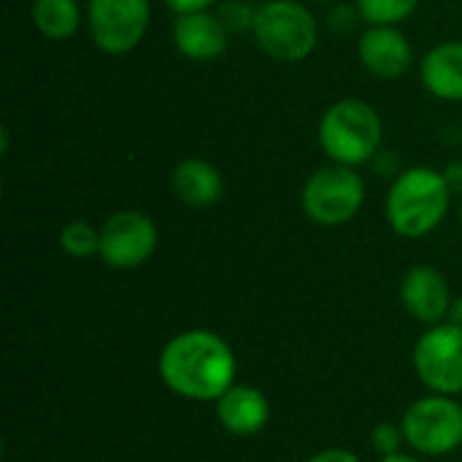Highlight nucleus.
Masks as SVG:
<instances>
[{
  "mask_svg": "<svg viewBox=\"0 0 462 462\" xmlns=\"http://www.w3.org/2000/svg\"><path fill=\"white\" fill-rule=\"evenodd\" d=\"M162 384L198 403H217L238 376V357L233 346L208 328H189L165 341L157 357Z\"/></svg>",
  "mask_w": 462,
  "mask_h": 462,
  "instance_id": "f257e3e1",
  "label": "nucleus"
},
{
  "mask_svg": "<svg viewBox=\"0 0 462 462\" xmlns=\"http://www.w3.org/2000/svg\"><path fill=\"white\" fill-rule=\"evenodd\" d=\"M449 206L452 189L444 171L414 165L395 176L384 200V214L401 238H425L447 219Z\"/></svg>",
  "mask_w": 462,
  "mask_h": 462,
  "instance_id": "f03ea898",
  "label": "nucleus"
},
{
  "mask_svg": "<svg viewBox=\"0 0 462 462\" xmlns=\"http://www.w3.org/2000/svg\"><path fill=\"white\" fill-rule=\"evenodd\" d=\"M322 152L338 165H365L382 146V116L368 100L344 97L325 108L317 130Z\"/></svg>",
  "mask_w": 462,
  "mask_h": 462,
  "instance_id": "7ed1b4c3",
  "label": "nucleus"
},
{
  "mask_svg": "<svg viewBox=\"0 0 462 462\" xmlns=\"http://www.w3.org/2000/svg\"><path fill=\"white\" fill-rule=\"evenodd\" d=\"M252 35L268 57L279 62H300L317 49L319 27L303 3L268 0L257 5Z\"/></svg>",
  "mask_w": 462,
  "mask_h": 462,
  "instance_id": "20e7f679",
  "label": "nucleus"
},
{
  "mask_svg": "<svg viewBox=\"0 0 462 462\" xmlns=\"http://www.w3.org/2000/svg\"><path fill=\"white\" fill-rule=\"evenodd\" d=\"M406 447L422 457H447L462 447V403L452 395H422L401 417Z\"/></svg>",
  "mask_w": 462,
  "mask_h": 462,
  "instance_id": "39448f33",
  "label": "nucleus"
},
{
  "mask_svg": "<svg viewBox=\"0 0 462 462\" xmlns=\"http://www.w3.org/2000/svg\"><path fill=\"white\" fill-rule=\"evenodd\" d=\"M365 203V181L349 165H325L317 168L300 192L303 214L322 227H338L357 217Z\"/></svg>",
  "mask_w": 462,
  "mask_h": 462,
  "instance_id": "423d86ee",
  "label": "nucleus"
},
{
  "mask_svg": "<svg viewBox=\"0 0 462 462\" xmlns=\"http://www.w3.org/2000/svg\"><path fill=\"white\" fill-rule=\"evenodd\" d=\"M411 365L422 387L439 395H462V328L430 325L414 344Z\"/></svg>",
  "mask_w": 462,
  "mask_h": 462,
  "instance_id": "0eeeda50",
  "label": "nucleus"
},
{
  "mask_svg": "<svg viewBox=\"0 0 462 462\" xmlns=\"http://www.w3.org/2000/svg\"><path fill=\"white\" fill-rule=\"evenodd\" d=\"M152 22V0H87V27L92 43L106 54L133 51Z\"/></svg>",
  "mask_w": 462,
  "mask_h": 462,
  "instance_id": "6e6552de",
  "label": "nucleus"
},
{
  "mask_svg": "<svg viewBox=\"0 0 462 462\" xmlns=\"http://www.w3.org/2000/svg\"><path fill=\"white\" fill-rule=\"evenodd\" d=\"M157 225L149 214L138 208H125L111 214L100 225V252L97 257L116 271H133L152 260L157 252Z\"/></svg>",
  "mask_w": 462,
  "mask_h": 462,
  "instance_id": "1a4fd4ad",
  "label": "nucleus"
},
{
  "mask_svg": "<svg viewBox=\"0 0 462 462\" xmlns=\"http://www.w3.org/2000/svg\"><path fill=\"white\" fill-rule=\"evenodd\" d=\"M452 290L447 276L436 265H411L401 282L403 309L422 325H441L452 309Z\"/></svg>",
  "mask_w": 462,
  "mask_h": 462,
  "instance_id": "9d476101",
  "label": "nucleus"
},
{
  "mask_svg": "<svg viewBox=\"0 0 462 462\" xmlns=\"http://www.w3.org/2000/svg\"><path fill=\"white\" fill-rule=\"evenodd\" d=\"M360 62L379 79H401L414 60L409 38L395 24H371L357 43Z\"/></svg>",
  "mask_w": 462,
  "mask_h": 462,
  "instance_id": "9b49d317",
  "label": "nucleus"
},
{
  "mask_svg": "<svg viewBox=\"0 0 462 462\" xmlns=\"http://www.w3.org/2000/svg\"><path fill=\"white\" fill-rule=\"evenodd\" d=\"M214 406H217L219 428L238 439L257 436L271 422V401L263 390H257L252 384L236 382Z\"/></svg>",
  "mask_w": 462,
  "mask_h": 462,
  "instance_id": "f8f14e48",
  "label": "nucleus"
},
{
  "mask_svg": "<svg viewBox=\"0 0 462 462\" xmlns=\"http://www.w3.org/2000/svg\"><path fill=\"white\" fill-rule=\"evenodd\" d=\"M171 35L181 57L192 62H211L227 51L230 32L222 24L219 14L195 11V14H176Z\"/></svg>",
  "mask_w": 462,
  "mask_h": 462,
  "instance_id": "ddd939ff",
  "label": "nucleus"
},
{
  "mask_svg": "<svg viewBox=\"0 0 462 462\" xmlns=\"http://www.w3.org/2000/svg\"><path fill=\"white\" fill-rule=\"evenodd\" d=\"M171 189L173 195L189 206V208H208L214 206L222 192H225V181L217 165H211L208 160L200 157H187L181 160L173 173H171Z\"/></svg>",
  "mask_w": 462,
  "mask_h": 462,
  "instance_id": "4468645a",
  "label": "nucleus"
},
{
  "mask_svg": "<svg viewBox=\"0 0 462 462\" xmlns=\"http://www.w3.org/2000/svg\"><path fill=\"white\" fill-rule=\"evenodd\" d=\"M422 87L439 100H462V41L433 46L420 65Z\"/></svg>",
  "mask_w": 462,
  "mask_h": 462,
  "instance_id": "2eb2a0df",
  "label": "nucleus"
},
{
  "mask_svg": "<svg viewBox=\"0 0 462 462\" xmlns=\"http://www.w3.org/2000/svg\"><path fill=\"white\" fill-rule=\"evenodd\" d=\"M30 16L35 30L49 41H68L81 27L79 0H32Z\"/></svg>",
  "mask_w": 462,
  "mask_h": 462,
  "instance_id": "dca6fc26",
  "label": "nucleus"
},
{
  "mask_svg": "<svg viewBox=\"0 0 462 462\" xmlns=\"http://www.w3.org/2000/svg\"><path fill=\"white\" fill-rule=\"evenodd\" d=\"M60 249L73 260H87L100 252V227L89 225L87 219L68 222L57 236Z\"/></svg>",
  "mask_w": 462,
  "mask_h": 462,
  "instance_id": "f3484780",
  "label": "nucleus"
},
{
  "mask_svg": "<svg viewBox=\"0 0 462 462\" xmlns=\"http://www.w3.org/2000/svg\"><path fill=\"white\" fill-rule=\"evenodd\" d=\"M355 5L360 19L371 24H398L417 11L420 0H355Z\"/></svg>",
  "mask_w": 462,
  "mask_h": 462,
  "instance_id": "a211bd4d",
  "label": "nucleus"
},
{
  "mask_svg": "<svg viewBox=\"0 0 462 462\" xmlns=\"http://www.w3.org/2000/svg\"><path fill=\"white\" fill-rule=\"evenodd\" d=\"M219 19L227 27V32H252L254 19H257V8L252 5V0H227L219 5Z\"/></svg>",
  "mask_w": 462,
  "mask_h": 462,
  "instance_id": "6ab92c4d",
  "label": "nucleus"
},
{
  "mask_svg": "<svg viewBox=\"0 0 462 462\" xmlns=\"http://www.w3.org/2000/svg\"><path fill=\"white\" fill-rule=\"evenodd\" d=\"M371 447L379 457H390V455H398L403 447H406V436H403V428L401 422H379L374 430H371Z\"/></svg>",
  "mask_w": 462,
  "mask_h": 462,
  "instance_id": "aec40b11",
  "label": "nucleus"
},
{
  "mask_svg": "<svg viewBox=\"0 0 462 462\" xmlns=\"http://www.w3.org/2000/svg\"><path fill=\"white\" fill-rule=\"evenodd\" d=\"M306 462H363L352 449H344V447H328V449H319L317 455H311Z\"/></svg>",
  "mask_w": 462,
  "mask_h": 462,
  "instance_id": "412c9836",
  "label": "nucleus"
},
{
  "mask_svg": "<svg viewBox=\"0 0 462 462\" xmlns=\"http://www.w3.org/2000/svg\"><path fill=\"white\" fill-rule=\"evenodd\" d=\"M162 3L176 14H195V11H208L217 0H162Z\"/></svg>",
  "mask_w": 462,
  "mask_h": 462,
  "instance_id": "4be33fe9",
  "label": "nucleus"
},
{
  "mask_svg": "<svg viewBox=\"0 0 462 462\" xmlns=\"http://www.w3.org/2000/svg\"><path fill=\"white\" fill-rule=\"evenodd\" d=\"M444 179H447V184H449L452 192H460L462 195V160H455V162L447 165Z\"/></svg>",
  "mask_w": 462,
  "mask_h": 462,
  "instance_id": "5701e85b",
  "label": "nucleus"
},
{
  "mask_svg": "<svg viewBox=\"0 0 462 462\" xmlns=\"http://www.w3.org/2000/svg\"><path fill=\"white\" fill-rule=\"evenodd\" d=\"M447 322H452V325L462 328V295H457V298L452 300V309H449V317H447Z\"/></svg>",
  "mask_w": 462,
  "mask_h": 462,
  "instance_id": "b1692460",
  "label": "nucleus"
},
{
  "mask_svg": "<svg viewBox=\"0 0 462 462\" xmlns=\"http://www.w3.org/2000/svg\"><path fill=\"white\" fill-rule=\"evenodd\" d=\"M379 462H422L420 457H414V455H403V452H398V455H390V457H379Z\"/></svg>",
  "mask_w": 462,
  "mask_h": 462,
  "instance_id": "393cba45",
  "label": "nucleus"
},
{
  "mask_svg": "<svg viewBox=\"0 0 462 462\" xmlns=\"http://www.w3.org/2000/svg\"><path fill=\"white\" fill-rule=\"evenodd\" d=\"M460 227H462V203H460Z\"/></svg>",
  "mask_w": 462,
  "mask_h": 462,
  "instance_id": "a878e982",
  "label": "nucleus"
},
{
  "mask_svg": "<svg viewBox=\"0 0 462 462\" xmlns=\"http://www.w3.org/2000/svg\"><path fill=\"white\" fill-rule=\"evenodd\" d=\"M319 3H336V0H319Z\"/></svg>",
  "mask_w": 462,
  "mask_h": 462,
  "instance_id": "bb28decb",
  "label": "nucleus"
},
{
  "mask_svg": "<svg viewBox=\"0 0 462 462\" xmlns=\"http://www.w3.org/2000/svg\"><path fill=\"white\" fill-rule=\"evenodd\" d=\"M252 3H268V0H252Z\"/></svg>",
  "mask_w": 462,
  "mask_h": 462,
  "instance_id": "cd10ccee",
  "label": "nucleus"
}]
</instances>
